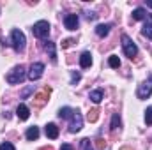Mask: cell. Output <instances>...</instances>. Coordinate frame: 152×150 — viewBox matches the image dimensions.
I'll return each mask as SVG.
<instances>
[{
    "instance_id": "1",
    "label": "cell",
    "mask_w": 152,
    "mask_h": 150,
    "mask_svg": "<svg viewBox=\"0 0 152 150\" xmlns=\"http://www.w3.org/2000/svg\"><path fill=\"white\" fill-rule=\"evenodd\" d=\"M25 42H27V39H25V34L21 32V30H18V28H14L12 32H11V39H9V44L14 48V51H23L25 50Z\"/></svg>"
},
{
    "instance_id": "2",
    "label": "cell",
    "mask_w": 152,
    "mask_h": 150,
    "mask_svg": "<svg viewBox=\"0 0 152 150\" xmlns=\"http://www.w3.org/2000/svg\"><path fill=\"white\" fill-rule=\"evenodd\" d=\"M25 78H27L25 67H23V66H16V67H12V71H9L7 81H9L11 85H20V83H23Z\"/></svg>"
},
{
    "instance_id": "3",
    "label": "cell",
    "mask_w": 152,
    "mask_h": 150,
    "mask_svg": "<svg viewBox=\"0 0 152 150\" xmlns=\"http://www.w3.org/2000/svg\"><path fill=\"white\" fill-rule=\"evenodd\" d=\"M122 48H124V53L133 60L136 55H138V48H136V44L133 42V39L129 37V36H122Z\"/></svg>"
},
{
    "instance_id": "4",
    "label": "cell",
    "mask_w": 152,
    "mask_h": 150,
    "mask_svg": "<svg viewBox=\"0 0 152 150\" xmlns=\"http://www.w3.org/2000/svg\"><path fill=\"white\" fill-rule=\"evenodd\" d=\"M32 32H34V36L39 39H46L48 37V34H50V23L48 21H44V20H41L37 21L34 27H32Z\"/></svg>"
},
{
    "instance_id": "5",
    "label": "cell",
    "mask_w": 152,
    "mask_h": 150,
    "mask_svg": "<svg viewBox=\"0 0 152 150\" xmlns=\"http://www.w3.org/2000/svg\"><path fill=\"white\" fill-rule=\"evenodd\" d=\"M151 94H152V74L138 87L136 95H138V99H147V97H151Z\"/></svg>"
},
{
    "instance_id": "6",
    "label": "cell",
    "mask_w": 152,
    "mask_h": 150,
    "mask_svg": "<svg viewBox=\"0 0 152 150\" xmlns=\"http://www.w3.org/2000/svg\"><path fill=\"white\" fill-rule=\"evenodd\" d=\"M50 94H51V88H50V87H44L41 92H37V94L34 95V99H32V101H34V104H36V106H39V108H42V106L48 103Z\"/></svg>"
},
{
    "instance_id": "7",
    "label": "cell",
    "mask_w": 152,
    "mask_h": 150,
    "mask_svg": "<svg viewBox=\"0 0 152 150\" xmlns=\"http://www.w3.org/2000/svg\"><path fill=\"white\" fill-rule=\"evenodd\" d=\"M42 73H44V64H41V62H34L32 66H30V69H28V79L30 81H36V79H39L41 76H42Z\"/></svg>"
},
{
    "instance_id": "8",
    "label": "cell",
    "mask_w": 152,
    "mask_h": 150,
    "mask_svg": "<svg viewBox=\"0 0 152 150\" xmlns=\"http://www.w3.org/2000/svg\"><path fill=\"white\" fill-rule=\"evenodd\" d=\"M83 127V117L80 115V111L76 110L75 111V115H73V118H71V125H69V133H78L80 129Z\"/></svg>"
},
{
    "instance_id": "9",
    "label": "cell",
    "mask_w": 152,
    "mask_h": 150,
    "mask_svg": "<svg viewBox=\"0 0 152 150\" xmlns=\"http://www.w3.org/2000/svg\"><path fill=\"white\" fill-rule=\"evenodd\" d=\"M78 23H80L78 14H67V16L64 18V25H66L67 30H76V28H78Z\"/></svg>"
},
{
    "instance_id": "10",
    "label": "cell",
    "mask_w": 152,
    "mask_h": 150,
    "mask_svg": "<svg viewBox=\"0 0 152 150\" xmlns=\"http://www.w3.org/2000/svg\"><path fill=\"white\" fill-rule=\"evenodd\" d=\"M80 66H81L83 69H87V67L92 66V55H90V51H83V53L80 55Z\"/></svg>"
},
{
    "instance_id": "11",
    "label": "cell",
    "mask_w": 152,
    "mask_h": 150,
    "mask_svg": "<svg viewBox=\"0 0 152 150\" xmlns=\"http://www.w3.org/2000/svg\"><path fill=\"white\" fill-rule=\"evenodd\" d=\"M44 133H46V136H48L50 140H57V138H58V127H57L55 124H46Z\"/></svg>"
},
{
    "instance_id": "12",
    "label": "cell",
    "mask_w": 152,
    "mask_h": 150,
    "mask_svg": "<svg viewBox=\"0 0 152 150\" xmlns=\"http://www.w3.org/2000/svg\"><path fill=\"white\" fill-rule=\"evenodd\" d=\"M16 115H18L20 120H27V118L30 117V110H28L25 104H20V106L16 108Z\"/></svg>"
},
{
    "instance_id": "13",
    "label": "cell",
    "mask_w": 152,
    "mask_h": 150,
    "mask_svg": "<svg viewBox=\"0 0 152 150\" xmlns=\"http://www.w3.org/2000/svg\"><path fill=\"white\" fill-rule=\"evenodd\" d=\"M110 28H112V27H110L108 23H101V25L96 27V34H97L99 37H106V36L110 34Z\"/></svg>"
},
{
    "instance_id": "14",
    "label": "cell",
    "mask_w": 152,
    "mask_h": 150,
    "mask_svg": "<svg viewBox=\"0 0 152 150\" xmlns=\"http://www.w3.org/2000/svg\"><path fill=\"white\" fill-rule=\"evenodd\" d=\"M44 50H46V51L50 53V58H51V62L55 64V62H57V51H55V42H50V41H48V42L44 44Z\"/></svg>"
},
{
    "instance_id": "15",
    "label": "cell",
    "mask_w": 152,
    "mask_h": 150,
    "mask_svg": "<svg viewBox=\"0 0 152 150\" xmlns=\"http://www.w3.org/2000/svg\"><path fill=\"white\" fill-rule=\"evenodd\" d=\"M25 136H27V140H28V141H34V140H37V138H39V127H36V125L28 127Z\"/></svg>"
},
{
    "instance_id": "16",
    "label": "cell",
    "mask_w": 152,
    "mask_h": 150,
    "mask_svg": "<svg viewBox=\"0 0 152 150\" xmlns=\"http://www.w3.org/2000/svg\"><path fill=\"white\" fill-rule=\"evenodd\" d=\"M73 115H75V110L69 108V106L58 110V117H60V118H73Z\"/></svg>"
},
{
    "instance_id": "17",
    "label": "cell",
    "mask_w": 152,
    "mask_h": 150,
    "mask_svg": "<svg viewBox=\"0 0 152 150\" xmlns=\"http://www.w3.org/2000/svg\"><path fill=\"white\" fill-rule=\"evenodd\" d=\"M145 16H147V12H145V9H143V7H136V9L133 11V20H136V21L145 20Z\"/></svg>"
},
{
    "instance_id": "18",
    "label": "cell",
    "mask_w": 152,
    "mask_h": 150,
    "mask_svg": "<svg viewBox=\"0 0 152 150\" xmlns=\"http://www.w3.org/2000/svg\"><path fill=\"white\" fill-rule=\"evenodd\" d=\"M88 99H90V101H94L96 104H97V103H101V101H103V90H92V92L88 94Z\"/></svg>"
},
{
    "instance_id": "19",
    "label": "cell",
    "mask_w": 152,
    "mask_h": 150,
    "mask_svg": "<svg viewBox=\"0 0 152 150\" xmlns=\"http://www.w3.org/2000/svg\"><path fill=\"white\" fill-rule=\"evenodd\" d=\"M97 118H99V110L97 108H92L90 111L87 113V120L88 122H97Z\"/></svg>"
},
{
    "instance_id": "20",
    "label": "cell",
    "mask_w": 152,
    "mask_h": 150,
    "mask_svg": "<svg viewBox=\"0 0 152 150\" xmlns=\"http://www.w3.org/2000/svg\"><path fill=\"white\" fill-rule=\"evenodd\" d=\"M120 127V117H118V113H113V117H112V124H110V129L112 131H117Z\"/></svg>"
},
{
    "instance_id": "21",
    "label": "cell",
    "mask_w": 152,
    "mask_h": 150,
    "mask_svg": "<svg viewBox=\"0 0 152 150\" xmlns=\"http://www.w3.org/2000/svg\"><path fill=\"white\" fill-rule=\"evenodd\" d=\"M142 34H143L147 39H152V23H149V21H147V23L143 25V28H142Z\"/></svg>"
},
{
    "instance_id": "22",
    "label": "cell",
    "mask_w": 152,
    "mask_h": 150,
    "mask_svg": "<svg viewBox=\"0 0 152 150\" xmlns=\"http://www.w3.org/2000/svg\"><path fill=\"white\" fill-rule=\"evenodd\" d=\"M108 64H110V67L117 69V67H120V58H118L117 55H112V57L108 58Z\"/></svg>"
},
{
    "instance_id": "23",
    "label": "cell",
    "mask_w": 152,
    "mask_h": 150,
    "mask_svg": "<svg viewBox=\"0 0 152 150\" xmlns=\"http://www.w3.org/2000/svg\"><path fill=\"white\" fill-rule=\"evenodd\" d=\"M145 122H147V125H152V106L145 110Z\"/></svg>"
},
{
    "instance_id": "24",
    "label": "cell",
    "mask_w": 152,
    "mask_h": 150,
    "mask_svg": "<svg viewBox=\"0 0 152 150\" xmlns=\"http://www.w3.org/2000/svg\"><path fill=\"white\" fill-rule=\"evenodd\" d=\"M81 150H92L90 149V140L88 138H83L81 140Z\"/></svg>"
},
{
    "instance_id": "25",
    "label": "cell",
    "mask_w": 152,
    "mask_h": 150,
    "mask_svg": "<svg viewBox=\"0 0 152 150\" xmlns=\"http://www.w3.org/2000/svg\"><path fill=\"white\" fill-rule=\"evenodd\" d=\"M80 79H81V74H80V73H73V74H71V85H76V83H78V81H80Z\"/></svg>"
},
{
    "instance_id": "26",
    "label": "cell",
    "mask_w": 152,
    "mask_h": 150,
    "mask_svg": "<svg viewBox=\"0 0 152 150\" xmlns=\"http://www.w3.org/2000/svg\"><path fill=\"white\" fill-rule=\"evenodd\" d=\"M0 150H14V145L9 143V141H4V143L0 145Z\"/></svg>"
},
{
    "instance_id": "27",
    "label": "cell",
    "mask_w": 152,
    "mask_h": 150,
    "mask_svg": "<svg viewBox=\"0 0 152 150\" xmlns=\"http://www.w3.org/2000/svg\"><path fill=\"white\" fill-rule=\"evenodd\" d=\"M104 145H106V141H104V140H103V138H97V140H96V147H97V149H104Z\"/></svg>"
},
{
    "instance_id": "28",
    "label": "cell",
    "mask_w": 152,
    "mask_h": 150,
    "mask_svg": "<svg viewBox=\"0 0 152 150\" xmlns=\"http://www.w3.org/2000/svg\"><path fill=\"white\" fill-rule=\"evenodd\" d=\"M73 42H75V39H64L62 41V48H69V46H73Z\"/></svg>"
},
{
    "instance_id": "29",
    "label": "cell",
    "mask_w": 152,
    "mask_h": 150,
    "mask_svg": "<svg viewBox=\"0 0 152 150\" xmlns=\"http://www.w3.org/2000/svg\"><path fill=\"white\" fill-rule=\"evenodd\" d=\"M60 150H73V147H71L69 143H64V145L60 147Z\"/></svg>"
},
{
    "instance_id": "30",
    "label": "cell",
    "mask_w": 152,
    "mask_h": 150,
    "mask_svg": "<svg viewBox=\"0 0 152 150\" xmlns=\"http://www.w3.org/2000/svg\"><path fill=\"white\" fill-rule=\"evenodd\" d=\"M96 16L97 14H94V12H87V20H96Z\"/></svg>"
},
{
    "instance_id": "31",
    "label": "cell",
    "mask_w": 152,
    "mask_h": 150,
    "mask_svg": "<svg viewBox=\"0 0 152 150\" xmlns=\"http://www.w3.org/2000/svg\"><path fill=\"white\" fill-rule=\"evenodd\" d=\"M30 90H32V88H27V90H25V92H23V97H27V95H28V94H30Z\"/></svg>"
},
{
    "instance_id": "32",
    "label": "cell",
    "mask_w": 152,
    "mask_h": 150,
    "mask_svg": "<svg viewBox=\"0 0 152 150\" xmlns=\"http://www.w3.org/2000/svg\"><path fill=\"white\" fill-rule=\"evenodd\" d=\"M41 150H53V147H42Z\"/></svg>"
},
{
    "instance_id": "33",
    "label": "cell",
    "mask_w": 152,
    "mask_h": 150,
    "mask_svg": "<svg viewBox=\"0 0 152 150\" xmlns=\"http://www.w3.org/2000/svg\"><path fill=\"white\" fill-rule=\"evenodd\" d=\"M147 5H149V7H152V0H147Z\"/></svg>"
},
{
    "instance_id": "34",
    "label": "cell",
    "mask_w": 152,
    "mask_h": 150,
    "mask_svg": "<svg viewBox=\"0 0 152 150\" xmlns=\"http://www.w3.org/2000/svg\"><path fill=\"white\" fill-rule=\"evenodd\" d=\"M120 150H133V149H129V147H122Z\"/></svg>"
},
{
    "instance_id": "35",
    "label": "cell",
    "mask_w": 152,
    "mask_h": 150,
    "mask_svg": "<svg viewBox=\"0 0 152 150\" xmlns=\"http://www.w3.org/2000/svg\"><path fill=\"white\" fill-rule=\"evenodd\" d=\"M151 20H152V14H151Z\"/></svg>"
}]
</instances>
